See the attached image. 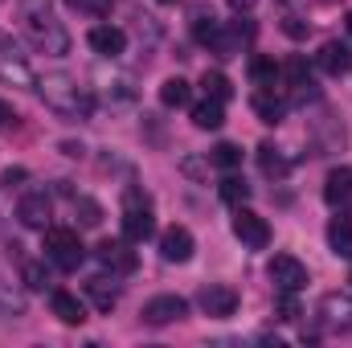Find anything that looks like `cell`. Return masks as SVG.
<instances>
[{
    "label": "cell",
    "instance_id": "1",
    "mask_svg": "<svg viewBox=\"0 0 352 348\" xmlns=\"http://www.w3.org/2000/svg\"><path fill=\"white\" fill-rule=\"evenodd\" d=\"M37 90H41L45 107H50L58 119L82 123V119H90V111H94V94H90L74 74H66V70H50L45 78H37Z\"/></svg>",
    "mask_w": 352,
    "mask_h": 348
},
{
    "label": "cell",
    "instance_id": "2",
    "mask_svg": "<svg viewBox=\"0 0 352 348\" xmlns=\"http://www.w3.org/2000/svg\"><path fill=\"white\" fill-rule=\"evenodd\" d=\"M29 37H33V45L37 50H45V54H70V33L62 29V21H54V12H50V4H33L29 8Z\"/></svg>",
    "mask_w": 352,
    "mask_h": 348
},
{
    "label": "cell",
    "instance_id": "3",
    "mask_svg": "<svg viewBox=\"0 0 352 348\" xmlns=\"http://www.w3.org/2000/svg\"><path fill=\"white\" fill-rule=\"evenodd\" d=\"M156 234V217H152V201L140 193V188H127L123 197V242L140 246Z\"/></svg>",
    "mask_w": 352,
    "mask_h": 348
},
{
    "label": "cell",
    "instance_id": "4",
    "mask_svg": "<svg viewBox=\"0 0 352 348\" xmlns=\"http://www.w3.org/2000/svg\"><path fill=\"white\" fill-rule=\"evenodd\" d=\"M45 259L54 262L58 270H78L87 262V246H82L78 230H66V226L45 230Z\"/></svg>",
    "mask_w": 352,
    "mask_h": 348
},
{
    "label": "cell",
    "instance_id": "5",
    "mask_svg": "<svg viewBox=\"0 0 352 348\" xmlns=\"http://www.w3.org/2000/svg\"><path fill=\"white\" fill-rule=\"evenodd\" d=\"M234 238L242 246H250V250H266L270 246V226H266V217H258L254 209L238 205V213H234Z\"/></svg>",
    "mask_w": 352,
    "mask_h": 348
},
{
    "label": "cell",
    "instance_id": "6",
    "mask_svg": "<svg viewBox=\"0 0 352 348\" xmlns=\"http://www.w3.org/2000/svg\"><path fill=\"white\" fill-rule=\"evenodd\" d=\"M266 274H270V283H274V291H303L307 287V266L299 259H291V254H274L270 266H266Z\"/></svg>",
    "mask_w": 352,
    "mask_h": 348
},
{
    "label": "cell",
    "instance_id": "7",
    "mask_svg": "<svg viewBox=\"0 0 352 348\" xmlns=\"http://www.w3.org/2000/svg\"><path fill=\"white\" fill-rule=\"evenodd\" d=\"M0 83L21 87V90H37V78H33L29 62H25V58L16 54V45H8V41H0Z\"/></svg>",
    "mask_w": 352,
    "mask_h": 348
},
{
    "label": "cell",
    "instance_id": "8",
    "mask_svg": "<svg viewBox=\"0 0 352 348\" xmlns=\"http://www.w3.org/2000/svg\"><path fill=\"white\" fill-rule=\"evenodd\" d=\"M144 324H152V328H164V324H176V320H184L188 316V299H180V295H156V299H148L144 303Z\"/></svg>",
    "mask_w": 352,
    "mask_h": 348
},
{
    "label": "cell",
    "instance_id": "9",
    "mask_svg": "<svg viewBox=\"0 0 352 348\" xmlns=\"http://www.w3.org/2000/svg\"><path fill=\"white\" fill-rule=\"evenodd\" d=\"M197 303H201V312H205V316L226 320V316H234V312H238V291H234V287H226V283H209V287H201Z\"/></svg>",
    "mask_w": 352,
    "mask_h": 348
},
{
    "label": "cell",
    "instance_id": "10",
    "mask_svg": "<svg viewBox=\"0 0 352 348\" xmlns=\"http://www.w3.org/2000/svg\"><path fill=\"white\" fill-rule=\"evenodd\" d=\"M192 250H197V238H192L184 226H168V230L160 234V259L164 262H188Z\"/></svg>",
    "mask_w": 352,
    "mask_h": 348
},
{
    "label": "cell",
    "instance_id": "11",
    "mask_svg": "<svg viewBox=\"0 0 352 348\" xmlns=\"http://www.w3.org/2000/svg\"><path fill=\"white\" fill-rule=\"evenodd\" d=\"M87 41L98 58H123V50H127V33L119 25H94Z\"/></svg>",
    "mask_w": 352,
    "mask_h": 348
},
{
    "label": "cell",
    "instance_id": "12",
    "mask_svg": "<svg viewBox=\"0 0 352 348\" xmlns=\"http://www.w3.org/2000/svg\"><path fill=\"white\" fill-rule=\"evenodd\" d=\"M320 320L328 328H352V295L349 291H328L320 299Z\"/></svg>",
    "mask_w": 352,
    "mask_h": 348
},
{
    "label": "cell",
    "instance_id": "13",
    "mask_svg": "<svg viewBox=\"0 0 352 348\" xmlns=\"http://www.w3.org/2000/svg\"><path fill=\"white\" fill-rule=\"evenodd\" d=\"M254 37V25H230V29H217L213 33V41H209V50L217 54V58H234V54H242V45Z\"/></svg>",
    "mask_w": 352,
    "mask_h": 348
},
{
    "label": "cell",
    "instance_id": "14",
    "mask_svg": "<svg viewBox=\"0 0 352 348\" xmlns=\"http://www.w3.org/2000/svg\"><path fill=\"white\" fill-rule=\"evenodd\" d=\"M16 217L29 230H50V197L45 193H25L16 201Z\"/></svg>",
    "mask_w": 352,
    "mask_h": 348
},
{
    "label": "cell",
    "instance_id": "15",
    "mask_svg": "<svg viewBox=\"0 0 352 348\" xmlns=\"http://www.w3.org/2000/svg\"><path fill=\"white\" fill-rule=\"evenodd\" d=\"M316 66H320L324 74L340 78V74H349L352 70V50L344 45V41H324L320 54H316Z\"/></svg>",
    "mask_w": 352,
    "mask_h": 348
},
{
    "label": "cell",
    "instance_id": "16",
    "mask_svg": "<svg viewBox=\"0 0 352 348\" xmlns=\"http://www.w3.org/2000/svg\"><path fill=\"white\" fill-rule=\"evenodd\" d=\"M287 107H291V102H287V94H278V87H266V90L254 94V115H258L263 123H270V127L287 119Z\"/></svg>",
    "mask_w": 352,
    "mask_h": 348
},
{
    "label": "cell",
    "instance_id": "17",
    "mask_svg": "<svg viewBox=\"0 0 352 348\" xmlns=\"http://www.w3.org/2000/svg\"><path fill=\"white\" fill-rule=\"evenodd\" d=\"M324 201L332 209H352V168H336L324 180Z\"/></svg>",
    "mask_w": 352,
    "mask_h": 348
},
{
    "label": "cell",
    "instance_id": "18",
    "mask_svg": "<svg viewBox=\"0 0 352 348\" xmlns=\"http://www.w3.org/2000/svg\"><path fill=\"white\" fill-rule=\"evenodd\" d=\"M50 307H54V316L62 320V324H87V303L74 295V291H54L50 295Z\"/></svg>",
    "mask_w": 352,
    "mask_h": 348
},
{
    "label": "cell",
    "instance_id": "19",
    "mask_svg": "<svg viewBox=\"0 0 352 348\" xmlns=\"http://www.w3.org/2000/svg\"><path fill=\"white\" fill-rule=\"evenodd\" d=\"M192 123H197L201 131H217V127L226 123V102L205 94V102H197V107H192Z\"/></svg>",
    "mask_w": 352,
    "mask_h": 348
},
{
    "label": "cell",
    "instance_id": "20",
    "mask_svg": "<svg viewBox=\"0 0 352 348\" xmlns=\"http://www.w3.org/2000/svg\"><path fill=\"white\" fill-rule=\"evenodd\" d=\"M328 246L336 259H352V217H332L328 221Z\"/></svg>",
    "mask_w": 352,
    "mask_h": 348
},
{
    "label": "cell",
    "instance_id": "21",
    "mask_svg": "<svg viewBox=\"0 0 352 348\" xmlns=\"http://www.w3.org/2000/svg\"><path fill=\"white\" fill-rule=\"evenodd\" d=\"M188 21H192V37H197L201 45H209V41H213V33L221 29L209 4H192V8H188Z\"/></svg>",
    "mask_w": 352,
    "mask_h": 348
},
{
    "label": "cell",
    "instance_id": "22",
    "mask_svg": "<svg viewBox=\"0 0 352 348\" xmlns=\"http://www.w3.org/2000/svg\"><path fill=\"white\" fill-rule=\"evenodd\" d=\"M94 254H98L102 266H111V270H131V266H135V254H131L123 242H111V238H107V242H98V250H94Z\"/></svg>",
    "mask_w": 352,
    "mask_h": 348
},
{
    "label": "cell",
    "instance_id": "23",
    "mask_svg": "<svg viewBox=\"0 0 352 348\" xmlns=\"http://www.w3.org/2000/svg\"><path fill=\"white\" fill-rule=\"evenodd\" d=\"M258 168H263V176H274V180H283V176L291 173V160L274 148V144H263L258 148Z\"/></svg>",
    "mask_w": 352,
    "mask_h": 348
},
{
    "label": "cell",
    "instance_id": "24",
    "mask_svg": "<svg viewBox=\"0 0 352 348\" xmlns=\"http://www.w3.org/2000/svg\"><path fill=\"white\" fill-rule=\"evenodd\" d=\"M87 295H90V303H94L98 312H111V307L119 303V287H115V283H107L102 274L87 283Z\"/></svg>",
    "mask_w": 352,
    "mask_h": 348
},
{
    "label": "cell",
    "instance_id": "25",
    "mask_svg": "<svg viewBox=\"0 0 352 348\" xmlns=\"http://www.w3.org/2000/svg\"><path fill=\"white\" fill-rule=\"evenodd\" d=\"M188 98H192V87L184 83V78H164V87H160V102L176 111V107H188Z\"/></svg>",
    "mask_w": 352,
    "mask_h": 348
},
{
    "label": "cell",
    "instance_id": "26",
    "mask_svg": "<svg viewBox=\"0 0 352 348\" xmlns=\"http://www.w3.org/2000/svg\"><path fill=\"white\" fill-rule=\"evenodd\" d=\"M250 78H254V87L258 90H266V87H278L283 70H278L270 58H250Z\"/></svg>",
    "mask_w": 352,
    "mask_h": 348
},
{
    "label": "cell",
    "instance_id": "27",
    "mask_svg": "<svg viewBox=\"0 0 352 348\" xmlns=\"http://www.w3.org/2000/svg\"><path fill=\"white\" fill-rule=\"evenodd\" d=\"M209 164L234 173V168H242V148H238V144H217V148L209 152Z\"/></svg>",
    "mask_w": 352,
    "mask_h": 348
},
{
    "label": "cell",
    "instance_id": "28",
    "mask_svg": "<svg viewBox=\"0 0 352 348\" xmlns=\"http://www.w3.org/2000/svg\"><path fill=\"white\" fill-rule=\"evenodd\" d=\"M21 283H25L29 291H45V287H50V270H45V262L25 259L21 262Z\"/></svg>",
    "mask_w": 352,
    "mask_h": 348
},
{
    "label": "cell",
    "instance_id": "29",
    "mask_svg": "<svg viewBox=\"0 0 352 348\" xmlns=\"http://www.w3.org/2000/svg\"><path fill=\"white\" fill-rule=\"evenodd\" d=\"M74 217L82 230H94V226H102V205L90 197H74Z\"/></svg>",
    "mask_w": 352,
    "mask_h": 348
},
{
    "label": "cell",
    "instance_id": "30",
    "mask_svg": "<svg viewBox=\"0 0 352 348\" xmlns=\"http://www.w3.org/2000/svg\"><path fill=\"white\" fill-rule=\"evenodd\" d=\"M221 201L234 205V209L246 205V201H250V184H246L242 176H226V180H221Z\"/></svg>",
    "mask_w": 352,
    "mask_h": 348
},
{
    "label": "cell",
    "instance_id": "31",
    "mask_svg": "<svg viewBox=\"0 0 352 348\" xmlns=\"http://www.w3.org/2000/svg\"><path fill=\"white\" fill-rule=\"evenodd\" d=\"M201 87H205V94H209V98H221V102H226V98L234 94L230 78H226L221 70H205V74H201Z\"/></svg>",
    "mask_w": 352,
    "mask_h": 348
},
{
    "label": "cell",
    "instance_id": "32",
    "mask_svg": "<svg viewBox=\"0 0 352 348\" xmlns=\"http://www.w3.org/2000/svg\"><path fill=\"white\" fill-rule=\"evenodd\" d=\"M0 312H4V316H12V320H16V316H25V299L12 291V283H8L4 274H0Z\"/></svg>",
    "mask_w": 352,
    "mask_h": 348
},
{
    "label": "cell",
    "instance_id": "33",
    "mask_svg": "<svg viewBox=\"0 0 352 348\" xmlns=\"http://www.w3.org/2000/svg\"><path fill=\"white\" fill-rule=\"evenodd\" d=\"M274 316H278V320H299V303H295V291H278Z\"/></svg>",
    "mask_w": 352,
    "mask_h": 348
},
{
    "label": "cell",
    "instance_id": "34",
    "mask_svg": "<svg viewBox=\"0 0 352 348\" xmlns=\"http://www.w3.org/2000/svg\"><path fill=\"white\" fill-rule=\"evenodd\" d=\"M74 12H87V17H107V8H111V0H66Z\"/></svg>",
    "mask_w": 352,
    "mask_h": 348
},
{
    "label": "cell",
    "instance_id": "35",
    "mask_svg": "<svg viewBox=\"0 0 352 348\" xmlns=\"http://www.w3.org/2000/svg\"><path fill=\"white\" fill-rule=\"evenodd\" d=\"M283 33H287L291 41H303V37L311 33V25H307V21H299V17H283Z\"/></svg>",
    "mask_w": 352,
    "mask_h": 348
},
{
    "label": "cell",
    "instance_id": "36",
    "mask_svg": "<svg viewBox=\"0 0 352 348\" xmlns=\"http://www.w3.org/2000/svg\"><path fill=\"white\" fill-rule=\"evenodd\" d=\"M8 127H16V111L8 102H0V131H8Z\"/></svg>",
    "mask_w": 352,
    "mask_h": 348
},
{
    "label": "cell",
    "instance_id": "37",
    "mask_svg": "<svg viewBox=\"0 0 352 348\" xmlns=\"http://www.w3.org/2000/svg\"><path fill=\"white\" fill-rule=\"evenodd\" d=\"M226 4H230L238 17H242V12H254V4H258V0H226Z\"/></svg>",
    "mask_w": 352,
    "mask_h": 348
},
{
    "label": "cell",
    "instance_id": "38",
    "mask_svg": "<svg viewBox=\"0 0 352 348\" xmlns=\"http://www.w3.org/2000/svg\"><path fill=\"white\" fill-rule=\"evenodd\" d=\"M62 152H66V156H82L87 148H82V144H74V140H66V144H62Z\"/></svg>",
    "mask_w": 352,
    "mask_h": 348
},
{
    "label": "cell",
    "instance_id": "39",
    "mask_svg": "<svg viewBox=\"0 0 352 348\" xmlns=\"http://www.w3.org/2000/svg\"><path fill=\"white\" fill-rule=\"evenodd\" d=\"M25 168H8V173H4V184H16V180H25Z\"/></svg>",
    "mask_w": 352,
    "mask_h": 348
},
{
    "label": "cell",
    "instance_id": "40",
    "mask_svg": "<svg viewBox=\"0 0 352 348\" xmlns=\"http://www.w3.org/2000/svg\"><path fill=\"white\" fill-rule=\"evenodd\" d=\"M344 29H349V37H352V12H349V17H344Z\"/></svg>",
    "mask_w": 352,
    "mask_h": 348
},
{
    "label": "cell",
    "instance_id": "41",
    "mask_svg": "<svg viewBox=\"0 0 352 348\" xmlns=\"http://www.w3.org/2000/svg\"><path fill=\"white\" fill-rule=\"evenodd\" d=\"M160 4H173V0H160Z\"/></svg>",
    "mask_w": 352,
    "mask_h": 348
},
{
    "label": "cell",
    "instance_id": "42",
    "mask_svg": "<svg viewBox=\"0 0 352 348\" xmlns=\"http://www.w3.org/2000/svg\"><path fill=\"white\" fill-rule=\"evenodd\" d=\"M349 283H352V274H349Z\"/></svg>",
    "mask_w": 352,
    "mask_h": 348
}]
</instances>
